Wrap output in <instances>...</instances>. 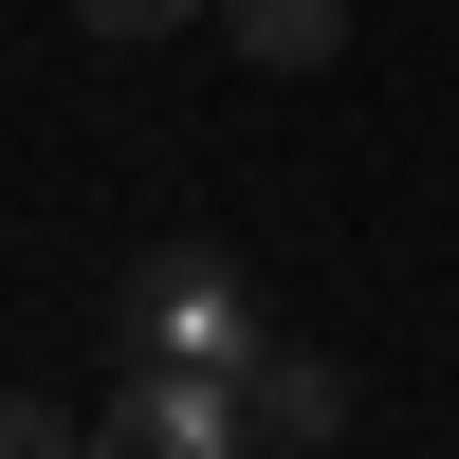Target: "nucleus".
<instances>
[{"label": "nucleus", "mask_w": 459, "mask_h": 459, "mask_svg": "<svg viewBox=\"0 0 459 459\" xmlns=\"http://www.w3.org/2000/svg\"><path fill=\"white\" fill-rule=\"evenodd\" d=\"M92 459H257V404L221 368H129L110 423H92Z\"/></svg>", "instance_id": "obj_2"}, {"label": "nucleus", "mask_w": 459, "mask_h": 459, "mask_svg": "<svg viewBox=\"0 0 459 459\" xmlns=\"http://www.w3.org/2000/svg\"><path fill=\"white\" fill-rule=\"evenodd\" d=\"M0 459H92V441H74V404H0Z\"/></svg>", "instance_id": "obj_6"}, {"label": "nucleus", "mask_w": 459, "mask_h": 459, "mask_svg": "<svg viewBox=\"0 0 459 459\" xmlns=\"http://www.w3.org/2000/svg\"><path fill=\"white\" fill-rule=\"evenodd\" d=\"M92 37H184V19H221V0H74Z\"/></svg>", "instance_id": "obj_5"}, {"label": "nucleus", "mask_w": 459, "mask_h": 459, "mask_svg": "<svg viewBox=\"0 0 459 459\" xmlns=\"http://www.w3.org/2000/svg\"><path fill=\"white\" fill-rule=\"evenodd\" d=\"M239 404H257V441H276V459H313L331 423H350V386H331L313 350H257V368H239Z\"/></svg>", "instance_id": "obj_3"}, {"label": "nucleus", "mask_w": 459, "mask_h": 459, "mask_svg": "<svg viewBox=\"0 0 459 459\" xmlns=\"http://www.w3.org/2000/svg\"><path fill=\"white\" fill-rule=\"evenodd\" d=\"M110 331H129V368H221V386L276 350V331H257V276H239L221 239H166V257H129Z\"/></svg>", "instance_id": "obj_1"}, {"label": "nucleus", "mask_w": 459, "mask_h": 459, "mask_svg": "<svg viewBox=\"0 0 459 459\" xmlns=\"http://www.w3.org/2000/svg\"><path fill=\"white\" fill-rule=\"evenodd\" d=\"M221 56H257V74H313V56H350V0H221Z\"/></svg>", "instance_id": "obj_4"}]
</instances>
